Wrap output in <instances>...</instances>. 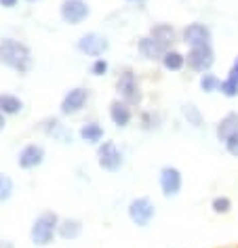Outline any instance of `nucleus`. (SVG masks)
Listing matches in <instances>:
<instances>
[{"label": "nucleus", "instance_id": "nucleus-1", "mask_svg": "<svg viewBox=\"0 0 238 248\" xmlns=\"http://www.w3.org/2000/svg\"><path fill=\"white\" fill-rule=\"evenodd\" d=\"M0 61L15 72H28L32 67V53L26 45L7 38L0 42Z\"/></svg>", "mask_w": 238, "mask_h": 248}, {"label": "nucleus", "instance_id": "nucleus-3", "mask_svg": "<svg viewBox=\"0 0 238 248\" xmlns=\"http://www.w3.org/2000/svg\"><path fill=\"white\" fill-rule=\"evenodd\" d=\"M213 63H215V53H213L211 45L192 46V51L187 53V65L194 72H206V70H211Z\"/></svg>", "mask_w": 238, "mask_h": 248}, {"label": "nucleus", "instance_id": "nucleus-24", "mask_svg": "<svg viewBox=\"0 0 238 248\" xmlns=\"http://www.w3.org/2000/svg\"><path fill=\"white\" fill-rule=\"evenodd\" d=\"M13 194V181L9 175H0V202H7Z\"/></svg>", "mask_w": 238, "mask_h": 248}, {"label": "nucleus", "instance_id": "nucleus-21", "mask_svg": "<svg viewBox=\"0 0 238 248\" xmlns=\"http://www.w3.org/2000/svg\"><path fill=\"white\" fill-rule=\"evenodd\" d=\"M47 133L53 135V137H57L59 141H64V143H68V141H72V135L66 131L64 126H61L59 120H49L47 122Z\"/></svg>", "mask_w": 238, "mask_h": 248}, {"label": "nucleus", "instance_id": "nucleus-2", "mask_svg": "<svg viewBox=\"0 0 238 248\" xmlns=\"http://www.w3.org/2000/svg\"><path fill=\"white\" fill-rule=\"evenodd\" d=\"M59 227L57 215L55 213H42L32 225V242L36 246H47L53 242V235Z\"/></svg>", "mask_w": 238, "mask_h": 248}, {"label": "nucleus", "instance_id": "nucleus-16", "mask_svg": "<svg viewBox=\"0 0 238 248\" xmlns=\"http://www.w3.org/2000/svg\"><path fill=\"white\" fill-rule=\"evenodd\" d=\"M150 36H152L154 40H158L165 48H169L175 42V30L171 26H167V23H160V26L152 28V34Z\"/></svg>", "mask_w": 238, "mask_h": 248}, {"label": "nucleus", "instance_id": "nucleus-32", "mask_svg": "<svg viewBox=\"0 0 238 248\" xmlns=\"http://www.w3.org/2000/svg\"><path fill=\"white\" fill-rule=\"evenodd\" d=\"M129 2H139V0H129Z\"/></svg>", "mask_w": 238, "mask_h": 248}, {"label": "nucleus", "instance_id": "nucleus-25", "mask_svg": "<svg viewBox=\"0 0 238 248\" xmlns=\"http://www.w3.org/2000/svg\"><path fill=\"white\" fill-rule=\"evenodd\" d=\"M219 89H221V93H223L225 97H236L238 95V82H236V80H232V78L223 80Z\"/></svg>", "mask_w": 238, "mask_h": 248}, {"label": "nucleus", "instance_id": "nucleus-17", "mask_svg": "<svg viewBox=\"0 0 238 248\" xmlns=\"http://www.w3.org/2000/svg\"><path fill=\"white\" fill-rule=\"evenodd\" d=\"M57 232H59V235L64 240H74V238H78L80 235V232H83V225H80L78 221H74V219H64L59 223Z\"/></svg>", "mask_w": 238, "mask_h": 248}, {"label": "nucleus", "instance_id": "nucleus-11", "mask_svg": "<svg viewBox=\"0 0 238 248\" xmlns=\"http://www.w3.org/2000/svg\"><path fill=\"white\" fill-rule=\"evenodd\" d=\"M86 99H89V93L85 89H74L64 97V103H61V114H76L85 108Z\"/></svg>", "mask_w": 238, "mask_h": 248}, {"label": "nucleus", "instance_id": "nucleus-10", "mask_svg": "<svg viewBox=\"0 0 238 248\" xmlns=\"http://www.w3.org/2000/svg\"><path fill=\"white\" fill-rule=\"evenodd\" d=\"M160 187H162V194H165L167 198L177 196L179 189H181V175H179V170L171 169V166L162 169V172H160Z\"/></svg>", "mask_w": 238, "mask_h": 248}, {"label": "nucleus", "instance_id": "nucleus-29", "mask_svg": "<svg viewBox=\"0 0 238 248\" xmlns=\"http://www.w3.org/2000/svg\"><path fill=\"white\" fill-rule=\"evenodd\" d=\"M228 78H232V80H236V82H238V57H236V61H234V65H232Z\"/></svg>", "mask_w": 238, "mask_h": 248}, {"label": "nucleus", "instance_id": "nucleus-22", "mask_svg": "<svg viewBox=\"0 0 238 248\" xmlns=\"http://www.w3.org/2000/svg\"><path fill=\"white\" fill-rule=\"evenodd\" d=\"M184 116H186V120H187V124H192V126H200L203 124V116H200V111H198V108L196 105H184Z\"/></svg>", "mask_w": 238, "mask_h": 248}, {"label": "nucleus", "instance_id": "nucleus-8", "mask_svg": "<svg viewBox=\"0 0 238 248\" xmlns=\"http://www.w3.org/2000/svg\"><path fill=\"white\" fill-rule=\"evenodd\" d=\"M184 40L190 46H204L211 45V30L204 23H190L184 30Z\"/></svg>", "mask_w": 238, "mask_h": 248}, {"label": "nucleus", "instance_id": "nucleus-4", "mask_svg": "<svg viewBox=\"0 0 238 248\" xmlns=\"http://www.w3.org/2000/svg\"><path fill=\"white\" fill-rule=\"evenodd\" d=\"M97 156H99V166L110 172H116L122 166V154L116 147V143H112V141H103L99 145Z\"/></svg>", "mask_w": 238, "mask_h": 248}, {"label": "nucleus", "instance_id": "nucleus-30", "mask_svg": "<svg viewBox=\"0 0 238 248\" xmlns=\"http://www.w3.org/2000/svg\"><path fill=\"white\" fill-rule=\"evenodd\" d=\"M0 4H2V7H7V9H11V7H15V4H17V0H0Z\"/></svg>", "mask_w": 238, "mask_h": 248}, {"label": "nucleus", "instance_id": "nucleus-20", "mask_svg": "<svg viewBox=\"0 0 238 248\" xmlns=\"http://www.w3.org/2000/svg\"><path fill=\"white\" fill-rule=\"evenodd\" d=\"M162 63H165L167 70L177 72V70H181V67H184L186 57H184L181 53H177V51H167V53H165V57H162Z\"/></svg>", "mask_w": 238, "mask_h": 248}, {"label": "nucleus", "instance_id": "nucleus-31", "mask_svg": "<svg viewBox=\"0 0 238 248\" xmlns=\"http://www.w3.org/2000/svg\"><path fill=\"white\" fill-rule=\"evenodd\" d=\"M4 128V118H2V114H0V131Z\"/></svg>", "mask_w": 238, "mask_h": 248}, {"label": "nucleus", "instance_id": "nucleus-6", "mask_svg": "<svg viewBox=\"0 0 238 248\" xmlns=\"http://www.w3.org/2000/svg\"><path fill=\"white\" fill-rule=\"evenodd\" d=\"M61 17H64L66 23L76 26V23L85 21L89 17V4L85 0H64V4H61Z\"/></svg>", "mask_w": 238, "mask_h": 248}, {"label": "nucleus", "instance_id": "nucleus-5", "mask_svg": "<svg viewBox=\"0 0 238 248\" xmlns=\"http://www.w3.org/2000/svg\"><path fill=\"white\" fill-rule=\"evenodd\" d=\"M129 217L135 225L148 227L150 221L154 219V204L150 202L148 198H137V200H133L129 206Z\"/></svg>", "mask_w": 238, "mask_h": 248}, {"label": "nucleus", "instance_id": "nucleus-19", "mask_svg": "<svg viewBox=\"0 0 238 248\" xmlns=\"http://www.w3.org/2000/svg\"><path fill=\"white\" fill-rule=\"evenodd\" d=\"M23 103L15 95H0V111L2 114H19Z\"/></svg>", "mask_w": 238, "mask_h": 248}, {"label": "nucleus", "instance_id": "nucleus-14", "mask_svg": "<svg viewBox=\"0 0 238 248\" xmlns=\"http://www.w3.org/2000/svg\"><path fill=\"white\" fill-rule=\"evenodd\" d=\"M238 133V114L236 111H230L228 116L223 118L221 122H219V126H217V137L219 141H228L232 135H236Z\"/></svg>", "mask_w": 238, "mask_h": 248}, {"label": "nucleus", "instance_id": "nucleus-7", "mask_svg": "<svg viewBox=\"0 0 238 248\" xmlns=\"http://www.w3.org/2000/svg\"><path fill=\"white\" fill-rule=\"evenodd\" d=\"M118 93H120L127 103H139L141 101V93H139V86H137L133 72H124L122 76L118 78Z\"/></svg>", "mask_w": 238, "mask_h": 248}, {"label": "nucleus", "instance_id": "nucleus-23", "mask_svg": "<svg viewBox=\"0 0 238 248\" xmlns=\"http://www.w3.org/2000/svg\"><path fill=\"white\" fill-rule=\"evenodd\" d=\"M219 86H221V82H219L217 76H213V74H203V78H200V89L204 93H213V91H217Z\"/></svg>", "mask_w": 238, "mask_h": 248}, {"label": "nucleus", "instance_id": "nucleus-9", "mask_svg": "<svg viewBox=\"0 0 238 248\" xmlns=\"http://www.w3.org/2000/svg\"><path fill=\"white\" fill-rule=\"evenodd\" d=\"M78 48L89 57H99L108 51V40L99 34H85L83 38L78 40Z\"/></svg>", "mask_w": 238, "mask_h": 248}, {"label": "nucleus", "instance_id": "nucleus-13", "mask_svg": "<svg viewBox=\"0 0 238 248\" xmlns=\"http://www.w3.org/2000/svg\"><path fill=\"white\" fill-rule=\"evenodd\" d=\"M139 51H141L143 57H148V59H162L169 48H165L158 40H154L152 36H148V38L139 40Z\"/></svg>", "mask_w": 238, "mask_h": 248}, {"label": "nucleus", "instance_id": "nucleus-12", "mask_svg": "<svg viewBox=\"0 0 238 248\" xmlns=\"http://www.w3.org/2000/svg\"><path fill=\"white\" fill-rule=\"evenodd\" d=\"M42 160H45V150H42V145L32 143V145H26L19 152L17 162H19L21 169H34V166H38Z\"/></svg>", "mask_w": 238, "mask_h": 248}, {"label": "nucleus", "instance_id": "nucleus-26", "mask_svg": "<svg viewBox=\"0 0 238 248\" xmlns=\"http://www.w3.org/2000/svg\"><path fill=\"white\" fill-rule=\"evenodd\" d=\"M230 208H232V202L228 198H215V200H213V210H215V213H228Z\"/></svg>", "mask_w": 238, "mask_h": 248}, {"label": "nucleus", "instance_id": "nucleus-18", "mask_svg": "<svg viewBox=\"0 0 238 248\" xmlns=\"http://www.w3.org/2000/svg\"><path fill=\"white\" fill-rule=\"evenodd\" d=\"M80 137L85 141H89V143H97V141H102V137H103V128L99 126L97 122H89L80 128Z\"/></svg>", "mask_w": 238, "mask_h": 248}, {"label": "nucleus", "instance_id": "nucleus-15", "mask_svg": "<svg viewBox=\"0 0 238 248\" xmlns=\"http://www.w3.org/2000/svg\"><path fill=\"white\" fill-rule=\"evenodd\" d=\"M110 116H112V120H114L116 126H127L131 122V109L127 108V103H120V101H112Z\"/></svg>", "mask_w": 238, "mask_h": 248}, {"label": "nucleus", "instance_id": "nucleus-27", "mask_svg": "<svg viewBox=\"0 0 238 248\" xmlns=\"http://www.w3.org/2000/svg\"><path fill=\"white\" fill-rule=\"evenodd\" d=\"M91 72L95 74V76H103V74L108 72V61H105V59H97L95 63H93Z\"/></svg>", "mask_w": 238, "mask_h": 248}, {"label": "nucleus", "instance_id": "nucleus-28", "mask_svg": "<svg viewBox=\"0 0 238 248\" xmlns=\"http://www.w3.org/2000/svg\"><path fill=\"white\" fill-rule=\"evenodd\" d=\"M225 147H228V152L232 154V156H238V133L232 135V137L225 141Z\"/></svg>", "mask_w": 238, "mask_h": 248}, {"label": "nucleus", "instance_id": "nucleus-33", "mask_svg": "<svg viewBox=\"0 0 238 248\" xmlns=\"http://www.w3.org/2000/svg\"><path fill=\"white\" fill-rule=\"evenodd\" d=\"M28 2H38V0H28Z\"/></svg>", "mask_w": 238, "mask_h": 248}]
</instances>
